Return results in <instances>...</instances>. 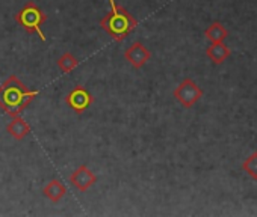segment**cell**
I'll use <instances>...</instances> for the list:
<instances>
[{"instance_id":"5","label":"cell","mask_w":257,"mask_h":217,"mask_svg":"<svg viewBox=\"0 0 257 217\" xmlns=\"http://www.w3.org/2000/svg\"><path fill=\"white\" fill-rule=\"evenodd\" d=\"M65 102L68 104V107L76 114V115H82L85 114L88 108L92 106L94 102V95L83 86L77 84L74 86L65 96Z\"/></svg>"},{"instance_id":"8","label":"cell","mask_w":257,"mask_h":217,"mask_svg":"<svg viewBox=\"0 0 257 217\" xmlns=\"http://www.w3.org/2000/svg\"><path fill=\"white\" fill-rule=\"evenodd\" d=\"M7 132H8V134H10L13 139H16V140H23V139H26V136L31 134L32 128H31L29 122H26V121L19 115V116H14V118L11 120V122H8Z\"/></svg>"},{"instance_id":"11","label":"cell","mask_w":257,"mask_h":217,"mask_svg":"<svg viewBox=\"0 0 257 217\" xmlns=\"http://www.w3.org/2000/svg\"><path fill=\"white\" fill-rule=\"evenodd\" d=\"M228 32L227 29L224 28L222 23L219 22H213L210 26H207V29L204 30V36L210 41V42H222L225 41Z\"/></svg>"},{"instance_id":"13","label":"cell","mask_w":257,"mask_h":217,"mask_svg":"<svg viewBox=\"0 0 257 217\" xmlns=\"http://www.w3.org/2000/svg\"><path fill=\"white\" fill-rule=\"evenodd\" d=\"M242 169L245 170V174L248 176H251L254 181H257V151H254L252 154H249L245 162L242 163Z\"/></svg>"},{"instance_id":"10","label":"cell","mask_w":257,"mask_h":217,"mask_svg":"<svg viewBox=\"0 0 257 217\" xmlns=\"http://www.w3.org/2000/svg\"><path fill=\"white\" fill-rule=\"evenodd\" d=\"M43 194L50 199L52 202H59L65 194H67V187L58 180V178H53L50 180L44 187H43Z\"/></svg>"},{"instance_id":"1","label":"cell","mask_w":257,"mask_h":217,"mask_svg":"<svg viewBox=\"0 0 257 217\" xmlns=\"http://www.w3.org/2000/svg\"><path fill=\"white\" fill-rule=\"evenodd\" d=\"M38 90L29 89L16 74H11L0 84V108L11 118L19 116L38 96Z\"/></svg>"},{"instance_id":"2","label":"cell","mask_w":257,"mask_h":217,"mask_svg":"<svg viewBox=\"0 0 257 217\" xmlns=\"http://www.w3.org/2000/svg\"><path fill=\"white\" fill-rule=\"evenodd\" d=\"M110 11L100 20V28L116 42L125 40L131 32L138 26L137 18L125 8L115 4V0H109Z\"/></svg>"},{"instance_id":"4","label":"cell","mask_w":257,"mask_h":217,"mask_svg":"<svg viewBox=\"0 0 257 217\" xmlns=\"http://www.w3.org/2000/svg\"><path fill=\"white\" fill-rule=\"evenodd\" d=\"M174 98L185 107V108H191L192 106H195L200 98L203 96V89L192 80V78H185L173 92Z\"/></svg>"},{"instance_id":"3","label":"cell","mask_w":257,"mask_h":217,"mask_svg":"<svg viewBox=\"0 0 257 217\" xmlns=\"http://www.w3.org/2000/svg\"><path fill=\"white\" fill-rule=\"evenodd\" d=\"M14 18L28 34H37L41 41H46V35L41 26L47 22V14H44V11L37 6L35 2H28L14 16Z\"/></svg>"},{"instance_id":"9","label":"cell","mask_w":257,"mask_h":217,"mask_svg":"<svg viewBox=\"0 0 257 217\" xmlns=\"http://www.w3.org/2000/svg\"><path fill=\"white\" fill-rule=\"evenodd\" d=\"M231 54V50L228 46H225V42H210V46L206 48V56L210 59V62H213L215 65H221L225 62V59H228Z\"/></svg>"},{"instance_id":"6","label":"cell","mask_w":257,"mask_h":217,"mask_svg":"<svg viewBox=\"0 0 257 217\" xmlns=\"http://www.w3.org/2000/svg\"><path fill=\"white\" fill-rule=\"evenodd\" d=\"M124 58L125 60L131 64L135 70L143 68L152 58V52L140 41H135L134 44H131L125 52H124Z\"/></svg>"},{"instance_id":"7","label":"cell","mask_w":257,"mask_h":217,"mask_svg":"<svg viewBox=\"0 0 257 217\" xmlns=\"http://www.w3.org/2000/svg\"><path fill=\"white\" fill-rule=\"evenodd\" d=\"M98 176L86 166V164H80L79 168L74 169V172L70 175V182L82 193H85L86 190H89L95 182H97Z\"/></svg>"},{"instance_id":"12","label":"cell","mask_w":257,"mask_h":217,"mask_svg":"<svg viewBox=\"0 0 257 217\" xmlns=\"http://www.w3.org/2000/svg\"><path fill=\"white\" fill-rule=\"evenodd\" d=\"M79 66V60H77V58L74 56V54H71L70 52H65V53H62V56L58 59V68L61 70V72H64V74H68V72H71L74 68H77Z\"/></svg>"}]
</instances>
